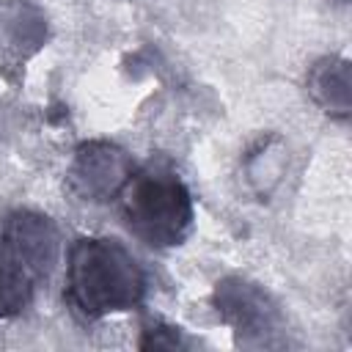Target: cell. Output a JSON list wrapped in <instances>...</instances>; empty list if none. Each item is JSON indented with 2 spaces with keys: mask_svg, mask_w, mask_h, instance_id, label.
I'll list each match as a JSON object with an SVG mask.
<instances>
[{
  "mask_svg": "<svg viewBox=\"0 0 352 352\" xmlns=\"http://www.w3.org/2000/svg\"><path fill=\"white\" fill-rule=\"evenodd\" d=\"M146 297V272L124 242L80 236L66 258V300L85 319L138 308Z\"/></svg>",
  "mask_w": 352,
  "mask_h": 352,
  "instance_id": "1",
  "label": "cell"
},
{
  "mask_svg": "<svg viewBox=\"0 0 352 352\" xmlns=\"http://www.w3.org/2000/svg\"><path fill=\"white\" fill-rule=\"evenodd\" d=\"M135 170L129 154L113 143H82L69 168V187L82 201H107L118 195L129 173Z\"/></svg>",
  "mask_w": 352,
  "mask_h": 352,
  "instance_id": "4",
  "label": "cell"
},
{
  "mask_svg": "<svg viewBox=\"0 0 352 352\" xmlns=\"http://www.w3.org/2000/svg\"><path fill=\"white\" fill-rule=\"evenodd\" d=\"M116 198L126 228L151 248H176L192 231V195L165 162H148L132 170Z\"/></svg>",
  "mask_w": 352,
  "mask_h": 352,
  "instance_id": "2",
  "label": "cell"
},
{
  "mask_svg": "<svg viewBox=\"0 0 352 352\" xmlns=\"http://www.w3.org/2000/svg\"><path fill=\"white\" fill-rule=\"evenodd\" d=\"M311 94L327 107V113H349V66L346 60L327 58L311 72Z\"/></svg>",
  "mask_w": 352,
  "mask_h": 352,
  "instance_id": "5",
  "label": "cell"
},
{
  "mask_svg": "<svg viewBox=\"0 0 352 352\" xmlns=\"http://www.w3.org/2000/svg\"><path fill=\"white\" fill-rule=\"evenodd\" d=\"M58 261V231L38 212H11L0 226V319L25 311Z\"/></svg>",
  "mask_w": 352,
  "mask_h": 352,
  "instance_id": "3",
  "label": "cell"
}]
</instances>
